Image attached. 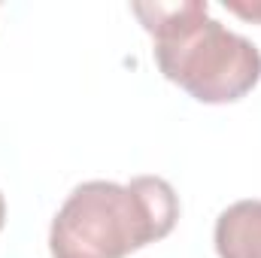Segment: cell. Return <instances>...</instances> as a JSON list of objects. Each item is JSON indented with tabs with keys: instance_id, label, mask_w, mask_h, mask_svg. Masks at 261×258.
<instances>
[{
	"instance_id": "277c9868",
	"label": "cell",
	"mask_w": 261,
	"mask_h": 258,
	"mask_svg": "<svg viewBox=\"0 0 261 258\" xmlns=\"http://www.w3.org/2000/svg\"><path fill=\"white\" fill-rule=\"evenodd\" d=\"M225 9L240 15L243 21H255L261 24V0H225Z\"/></svg>"
},
{
	"instance_id": "3957f363",
	"label": "cell",
	"mask_w": 261,
	"mask_h": 258,
	"mask_svg": "<svg viewBox=\"0 0 261 258\" xmlns=\"http://www.w3.org/2000/svg\"><path fill=\"white\" fill-rule=\"evenodd\" d=\"M219 258H261V200H237L225 207L213 228Z\"/></svg>"
},
{
	"instance_id": "6da1fadb",
	"label": "cell",
	"mask_w": 261,
	"mask_h": 258,
	"mask_svg": "<svg viewBox=\"0 0 261 258\" xmlns=\"http://www.w3.org/2000/svg\"><path fill=\"white\" fill-rule=\"evenodd\" d=\"M130 12L152 37L161 76L195 100L234 104L258 85V46L216 21L206 3H130Z\"/></svg>"
},
{
	"instance_id": "5b68a950",
	"label": "cell",
	"mask_w": 261,
	"mask_h": 258,
	"mask_svg": "<svg viewBox=\"0 0 261 258\" xmlns=\"http://www.w3.org/2000/svg\"><path fill=\"white\" fill-rule=\"evenodd\" d=\"M3 225H6V200L0 194V231H3Z\"/></svg>"
},
{
	"instance_id": "7a4b0ae2",
	"label": "cell",
	"mask_w": 261,
	"mask_h": 258,
	"mask_svg": "<svg viewBox=\"0 0 261 258\" xmlns=\"http://www.w3.org/2000/svg\"><path fill=\"white\" fill-rule=\"evenodd\" d=\"M179 222V197L161 176L128 186L88 179L67 194L49 228L52 258H128L164 240Z\"/></svg>"
}]
</instances>
